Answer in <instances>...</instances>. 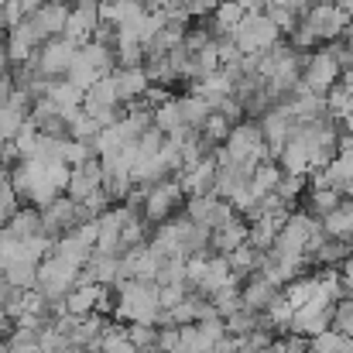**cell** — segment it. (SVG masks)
<instances>
[{"mask_svg": "<svg viewBox=\"0 0 353 353\" xmlns=\"http://www.w3.org/2000/svg\"><path fill=\"white\" fill-rule=\"evenodd\" d=\"M333 330L343 333V336H353V302L350 299L333 309Z\"/></svg>", "mask_w": 353, "mask_h": 353, "instance_id": "cell-50", "label": "cell"}, {"mask_svg": "<svg viewBox=\"0 0 353 353\" xmlns=\"http://www.w3.org/2000/svg\"><path fill=\"white\" fill-rule=\"evenodd\" d=\"M340 278H343V285L350 288V295H353V254L343 261V274H340Z\"/></svg>", "mask_w": 353, "mask_h": 353, "instance_id": "cell-55", "label": "cell"}, {"mask_svg": "<svg viewBox=\"0 0 353 353\" xmlns=\"http://www.w3.org/2000/svg\"><path fill=\"white\" fill-rule=\"evenodd\" d=\"M323 240H326L323 220H316V216H309V213H292V216L285 220V227H281L274 247H281V250L292 254V257L309 261V257L323 247Z\"/></svg>", "mask_w": 353, "mask_h": 353, "instance_id": "cell-3", "label": "cell"}, {"mask_svg": "<svg viewBox=\"0 0 353 353\" xmlns=\"http://www.w3.org/2000/svg\"><path fill=\"white\" fill-rule=\"evenodd\" d=\"M154 127L168 137V134H179V130H189L185 127V117H182V103H179V97H172L168 103H161V107H154Z\"/></svg>", "mask_w": 353, "mask_h": 353, "instance_id": "cell-34", "label": "cell"}, {"mask_svg": "<svg viewBox=\"0 0 353 353\" xmlns=\"http://www.w3.org/2000/svg\"><path fill=\"white\" fill-rule=\"evenodd\" d=\"M100 192H103V161H100V158H93V161L72 168V179H69L65 196H72L79 206H90L93 196H100Z\"/></svg>", "mask_w": 353, "mask_h": 353, "instance_id": "cell-13", "label": "cell"}, {"mask_svg": "<svg viewBox=\"0 0 353 353\" xmlns=\"http://www.w3.org/2000/svg\"><path fill=\"white\" fill-rule=\"evenodd\" d=\"M343 76V48H323V52H312L302 65V86L309 93H319L326 97L336 79Z\"/></svg>", "mask_w": 353, "mask_h": 353, "instance_id": "cell-4", "label": "cell"}, {"mask_svg": "<svg viewBox=\"0 0 353 353\" xmlns=\"http://www.w3.org/2000/svg\"><path fill=\"white\" fill-rule=\"evenodd\" d=\"M179 103H182V117H185V127H189V130H203V127H206V120L216 114V110H213V103H210V100H203V97H196V93L179 97Z\"/></svg>", "mask_w": 353, "mask_h": 353, "instance_id": "cell-32", "label": "cell"}, {"mask_svg": "<svg viewBox=\"0 0 353 353\" xmlns=\"http://www.w3.org/2000/svg\"><path fill=\"white\" fill-rule=\"evenodd\" d=\"M79 45H72L69 38H52L38 48V76L41 79H65L69 65L76 62Z\"/></svg>", "mask_w": 353, "mask_h": 353, "instance_id": "cell-10", "label": "cell"}, {"mask_svg": "<svg viewBox=\"0 0 353 353\" xmlns=\"http://www.w3.org/2000/svg\"><path fill=\"white\" fill-rule=\"evenodd\" d=\"M227 261H230V268H234L236 278H250V274H257V271H261V261H264V254H261L257 247L243 243V247H236Z\"/></svg>", "mask_w": 353, "mask_h": 353, "instance_id": "cell-37", "label": "cell"}, {"mask_svg": "<svg viewBox=\"0 0 353 353\" xmlns=\"http://www.w3.org/2000/svg\"><path fill=\"white\" fill-rule=\"evenodd\" d=\"M130 216V206H110L97 216L100 223V236H97V254H110V257H123V223Z\"/></svg>", "mask_w": 353, "mask_h": 353, "instance_id": "cell-12", "label": "cell"}, {"mask_svg": "<svg viewBox=\"0 0 353 353\" xmlns=\"http://www.w3.org/2000/svg\"><path fill=\"white\" fill-rule=\"evenodd\" d=\"M302 264H305L302 257H292V254H285L281 247H271V250L264 254V261H261V274H264L271 285H278V288L285 285V288H288L295 278H302V274H299Z\"/></svg>", "mask_w": 353, "mask_h": 353, "instance_id": "cell-16", "label": "cell"}, {"mask_svg": "<svg viewBox=\"0 0 353 353\" xmlns=\"http://www.w3.org/2000/svg\"><path fill=\"white\" fill-rule=\"evenodd\" d=\"M281 295H285V299H288L295 309H302V305H309V302H316V299L323 302V292H319V274L295 278V281H292V285H288ZM326 305H330V302H326Z\"/></svg>", "mask_w": 353, "mask_h": 353, "instance_id": "cell-30", "label": "cell"}, {"mask_svg": "<svg viewBox=\"0 0 353 353\" xmlns=\"http://www.w3.org/2000/svg\"><path fill=\"white\" fill-rule=\"evenodd\" d=\"M323 230H326V236H333V240L353 243V199L350 203L343 199V206L323 220Z\"/></svg>", "mask_w": 353, "mask_h": 353, "instance_id": "cell-31", "label": "cell"}, {"mask_svg": "<svg viewBox=\"0 0 353 353\" xmlns=\"http://www.w3.org/2000/svg\"><path fill=\"white\" fill-rule=\"evenodd\" d=\"M236 83L227 76V72H216V76H210V79H199L196 86H192V93L196 97H203V100H210L213 107L220 103V100H227V97H234Z\"/></svg>", "mask_w": 353, "mask_h": 353, "instance_id": "cell-29", "label": "cell"}, {"mask_svg": "<svg viewBox=\"0 0 353 353\" xmlns=\"http://www.w3.org/2000/svg\"><path fill=\"white\" fill-rule=\"evenodd\" d=\"M264 14L271 17V24H274L281 34H292V31L299 28V14H295V10H288V7H268Z\"/></svg>", "mask_w": 353, "mask_h": 353, "instance_id": "cell-47", "label": "cell"}, {"mask_svg": "<svg viewBox=\"0 0 353 353\" xmlns=\"http://www.w3.org/2000/svg\"><path fill=\"white\" fill-rule=\"evenodd\" d=\"M100 28V0H76L72 3V17H69V28L62 38H69L72 45H90L93 34Z\"/></svg>", "mask_w": 353, "mask_h": 353, "instance_id": "cell-14", "label": "cell"}, {"mask_svg": "<svg viewBox=\"0 0 353 353\" xmlns=\"http://www.w3.org/2000/svg\"><path fill=\"white\" fill-rule=\"evenodd\" d=\"M28 17H34V24L41 28V34L52 41V38H62V34H65L69 17H72V3H65V0H48L41 10H34V14H28Z\"/></svg>", "mask_w": 353, "mask_h": 353, "instance_id": "cell-22", "label": "cell"}, {"mask_svg": "<svg viewBox=\"0 0 353 353\" xmlns=\"http://www.w3.org/2000/svg\"><path fill=\"white\" fill-rule=\"evenodd\" d=\"M175 179H179V185H182V192L189 199L192 196H210L213 185H216V154L213 158H203L196 165H185Z\"/></svg>", "mask_w": 353, "mask_h": 353, "instance_id": "cell-17", "label": "cell"}, {"mask_svg": "<svg viewBox=\"0 0 353 353\" xmlns=\"http://www.w3.org/2000/svg\"><path fill=\"white\" fill-rule=\"evenodd\" d=\"M24 123H28V114H21L14 107H0V144H10Z\"/></svg>", "mask_w": 353, "mask_h": 353, "instance_id": "cell-45", "label": "cell"}, {"mask_svg": "<svg viewBox=\"0 0 353 353\" xmlns=\"http://www.w3.org/2000/svg\"><path fill=\"white\" fill-rule=\"evenodd\" d=\"M343 206V192L336 189V185H330V182H323L319 175H316V182H312V189L305 192V213L309 216H316V220H326L330 213H336Z\"/></svg>", "mask_w": 353, "mask_h": 353, "instance_id": "cell-21", "label": "cell"}, {"mask_svg": "<svg viewBox=\"0 0 353 353\" xmlns=\"http://www.w3.org/2000/svg\"><path fill=\"white\" fill-rule=\"evenodd\" d=\"M333 309L336 305H326V302H309L302 309H295V319H292V336H323L326 330H333Z\"/></svg>", "mask_w": 353, "mask_h": 353, "instance_id": "cell-15", "label": "cell"}, {"mask_svg": "<svg viewBox=\"0 0 353 353\" xmlns=\"http://www.w3.org/2000/svg\"><path fill=\"white\" fill-rule=\"evenodd\" d=\"M216 340H210L199 326H179V350L182 353H213Z\"/></svg>", "mask_w": 353, "mask_h": 353, "instance_id": "cell-41", "label": "cell"}, {"mask_svg": "<svg viewBox=\"0 0 353 353\" xmlns=\"http://www.w3.org/2000/svg\"><path fill=\"white\" fill-rule=\"evenodd\" d=\"M234 45L243 52V55H264L268 48H274L278 45V38H281V31L271 24V17L261 10V14H247L240 24L234 28Z\"/></svg>", "mask_w": 353, "mask_h": 353, "instance_id": "cell-6", "label": "cell"}, {"mask_svg": "<svg viewBox=\"0 0 353 353\" xmlns=\"http://www.w3.org/2000/svg\"><path fill=\"white\" fill-rule=\"evenodd\" d=\"M86 220H97V213H90L86 206H79L72 196H59V199H52L45 210H41V223H45V234L52 236V240H59V236L72 234L79 223H86Z\"/></svg>", "mask_w": 353, "mask_h": 353, "instance_id": "cell-7", "label": "cell"}, {"mask_svg": "<svg viewBox=\"0 0 353 353\" xmlns=\"http://www.w3.org/2000/svg\"><path fill=\"white\" fill-rule=\"evenodd\" d=\"M240 299H243V309H250V312H268L271 309V302L274 299H281V288L278 285H271L261 271L257 274H250L243 285H240Z\"/></svg>", "mask_w": 353, "mask_h": 353, "instance_id": "cell-19", "label": "cell"}, {"mask_svg": "<svg viewBox=\"0 0 353 353\" xmlns=\"http://www.w3.org/2000/svg\"><path fill=\"white\" fill-rule=\"evenodd\" d=\"M110 76H114V83H117V97H120V107H123V110L134 107V103H141V100L148 97V90H151V79H148L144 65H141V69H114Z\"/></svg>", "mask_w": 353, "mask_h": 353, "instance_id": "cell-20", "label": "cell"}, {"mask_svg": "<svg viewBox=\"0 0 353 353\" xmlns=\"http://www.w3.org/2000/svg\"><path fill=\"white\" fill-rule=\"evenodd\" d=\"M41 100L55 103V110L65 117V114H72V110H79L86 103V93L79 86H72L69 79H45V97Z\"/></svg>", "mask_w": 353, "mask_h": 353, "instance_id": "cell-23", "label": "cell"}, {"mask_svg": "<svg viewBox=\"0 0 353 353\" xmlns=\"http://www.w3.org/2000/svg\"><path fill=\"white\" fill-rule=\"evenodd\" d=\"M144 7H137L134 0H100V21H107V24H127L134 14H141Z\"/></svg>", "mask_w": 353, "mask_h": 353, "instance_id": "cell-39", "label": "cell"}, {"mask_svg": "<svg viewBox=\"0 0 353 353\" xmlns=\"http://www.w3.org/2000/svg\"><path fill=\"white\" fill-rule=\"evenodd\" d=\"M264 161H271L268 158V141L261 134V123H254V120L236 123L230 130V137H227V144L216 151V165H243L250 175Z\"/></svg>", "mask_w": 353, "mask_h": 353, "instance_id": "cell-1", "label": "cell"}, {"mask_svg": "<svg viewBox=\"0 0 353 353\" xmlns=\"http://www.w3.org/2000/svg\"><path fill=\"white\" fill-rule=\"evenodd\" d=\"M117 353H141V350H137V347H130V343H123Z\"/></svg>", "mask_w": 353, "mask_h": 353, "instance_id": "cell-59", "label": "cell"}, {"mask_svg": "<svg viewBox=\"0 0 353 353\" xmlns=\"http://www.w3.org/2000/svg\"><path fill=\"white\" fill-rule=\"evenodd\" d=\"M247 236H250V223H247L243 216H234L227 227L213 230V236H210V250H213L216 257H230L236 247L247 243Z\"/></svg>", "mask_w": 353, "mask_h": 353, "instance_id": "cell-24", "label": "cell"}, {"mask_svg": "<svg viewBox=\"0 0 353 353\" xmlns=\"http://www.w3.org/2000/svg\"><path fill=\"white\" fill-rule=\"evenodd\" d=\"M3 278H7L10 288H17V292H38V264H31V261H14V264H7Z\"/></svg>", "mask_w": 353, "mask_h": 353, "instance_id": "cell-35", "label": "cell"}, {"mask_svg": "<svg viewBox=\"0 0 353 353\" xmlns=\"http://www.w3.org/2000/svg\"><path fill=\"white\" fill-rule=\"evenodd\" d=\"M292 216V213H288ZM288 216H261V220H254L250 223V236H247V243L250 247H257L261 254H268L274 243H278V234H281V227H285V220Z\"/></svg>", "mask_w": 353, "mask_h": 353, "instance_id": "cell-26", "label": "cell"}, {"mask_svg": "<svg viewBox=\"0 0 353 353\" xmlns=\"http://www.w3.org/2000/svg\"><path fill=\"white\" fill-rule=\"evenodd\" d=\"M185 213H189V220L196 223V227H206L210 234L213 230H220V227H227L230 220L236 216V210L227 203V199H220V196H192L189 203H185Z\"/></svg>", "mask_w": 353, "mask_h": 353, "instance_id": "cell-9", "label": "cell"}, {"mask_svg": "<svg viewBox=\"0 0 353 353\" xmlns=\"http://www.w3.org/2000/svg\"><path fill=\"white\" fill-rule=\"evenodd\" d=\"M333 3H340V7H343V14L353 21V0H333Z\"/></svg>", "mask_w": 353, "mask_h": 353, "instance_id": "cell-58", "label": "cell"}, {"mask_svg": "<svg viewBox=\"0 0 353 353\" xmlns=\"http://www.w3.org/2000/svg\"><path fill=\"white\" fill-rule=\"evenodd\" d=\"M65 3H69V0H65Z\"/></svg>", "mask_w": 353, "mask_h": 353, "instance_id": "cell-60", "label": "cell"}, {"mask_svg": "<svg viewBox=\"0 0 353 353\" xmlns=\"http://www.w3.org/2000/svg\"><path fill=\"white\" fill-rule=\"evenodd\" d=\"M175 350H179V326L158 330V353H175Z\"/></svg>", "mask_w": 353, "mask_h": 353, "instance_id": "cell-51", "label": "cell"}, {"mask_svg": "<svg viewBox=\"0 0 353 353\" xmlns=\"http://www.w3.org/2000/svg\"><path fill=\"white\" fill-rule=\"evenodd\" d=\"M182 196H185V192H182L179 179H168V182H161V185H154V189H144V210H141L144 220H148V223H165V220H172Z\"/></svg>", "mask_w": 353, "mask_h": 353, "instance_id": "cell-11", "label": "cell"}, {"mask_svg": "<svg viewBox=\"0 0 353 353\" xmlns=\"http://www.w3.org/2000/svg\"><path fill=\"white\" fill-rule=\"evenodd\" d=\"M7 234H14L17 240H34V236H45V223H41V210L34 206H21L14 213V220L3 227Z\"/></svg>", "mask_w": 353, "mask_h": 353, "instance_id": "cell-28", "label": "cell"}, {"mask_svg": "<svg viewBox=\"0 0 353 353\" xmlns=\"http://www.w3.org/2000/svg\"><path fill=\"white\" fill-rule=\"evenodd\" d=\"M281 179H285L281 165H278V161H264V165H257V172L250 175V189H254L257 199H264V196H271V192L281 185Z\"/></svg>", "mask_w": 353, "mask_h": 353, "instance_id": "cell-33", "label": "cell"}, {"mask_svg": "<svg viewBox=\"0 0 353 353\" xmlns=\"http://www.w3.org/2000/svg\"><path fill=\"white\" fill-rule=\"evenodd\" d=\"M189 257H165L158 268L154 285H189Z\"/></svg>", "mask_w": 353, "mask_h": 353, "instance_id": "cell-42", "label": "cell"}, {"mask_svg": "<svg viewBox=\"0 0 353 353\" xmlns=\"http://www.w3.org/2000/svg\"><path fill=\"white\" fill-rule=\"evenodd\" d=\"M103 285H76L72 292H69V299H65V316H76V319H83V316H93V312H100V302H103Z\"/></svg>", "mask_w": 353, "mask_h": 353, "instance_id": "cell-25", "label": "cell"}, {"mask_svg": "<svg viewBox=\"0 0 353 353\" xmlns=\"http://www.w3.org/2000/svg\"><path fill=\"white\" fill-rule=\"evenodd\" d=\"M79 274H83V268H76V264H69V261H62V257H45L41 264H38V292L55 305V302H65L69 299V292L79 285Z\"/></svg>", "mask_w": 353, "mask_h": 353, "instance_id": "cell-5", "label": "cell"}, {"mask_svg": "<svg viewBox=\"0 0 353 353\" xmlns=\"http://www.w3.org/2000/svg\"><path fill=\"white\" fill-rule=\"evenodd\" d=\"M10 69H14V65H10V59H7V48L0 45V79H3V76H10Z\"/></svg>", "mask_w": 353, "mask_h": 353, "instance_id": "cell-56", "label": "cell"}, {"mask_svg": "<svg viewBox=\"0 0 353 353\" xmlns=\"http://www.w3.org/2000/svg\"><path fill=\"white\" fill-rule=\"evenodd\" d=\"M86 103H93V107H114V110H123V107H120L114 76H103L97 86H90V90H86Z\"/></svg>", "mask_w": 353, "mask_h": 353, "instance_id": "cell-40", "label": "cell"}, {"mask_svg": "<svg viewBox=\"0 0 353 353\" xmlns=\"http://www.w3.org/2000/svg\"><path fill=\"white\" fill-rule=\"evenodd\" d=\"M292 319H295V305H292L285 295L274 299L271 309L264 312V326H268L271 333H292Z\"/></svg>", "mask_w": 353, "mask_h": 353, "instance_id": "cell-36", "label": "cell"}, {"mask_svg": "<svg viewBox=\"0 0 353 353\" xmlns=\"http://www.w3.org/2000/svg\"><path fill=\"white\" fill-rule=\"evenodd\" d=\"M7 350L10 353H41L38 350V333H34V330H17V326H14V333L7 336Z\"/></svg>", "mask_w": 353, "mask_h": 353, "instance_id": "cell-46", "label": "cell"}, {"mask_svg": "<svg viewBox=\"0 0 353 353\" xmlns=\"http://www.w3.org/2000/svg\"><path fill=\"white\" fill-rule=\"evenodd\" d=\"M220 3H223V0H182V7H185L189 14H213Z\"/></svg>", "mask_w": 353, "mask_h": 353, "instance_id": "cell-52", "label": "cell"}, {"mask_svg": "<svg viewBox=\"0 0 353 353\" xmlns=\"http://www.w3.org/2000/svg\"><path fill=\"white\" fill-rule=\"evenodd\" d=\"M52 254H55V257H62V261H69V264H76V268H86V264H90V257H93V247L72 230V234H65V236H59V240H55Z\"/></svg>", "mask_w": 353, "mask_h": 353, "instance_id": "cell-27", "label": "cell"}, {"mask_svg": "<svg viewBox=\"0 0 353 353\" xmlns=\"http://www.w3.org/2000/svg\"><path fill=\"white\" fill-rule=\"evenodd\" d=\"M14 292H17V288H10V281L0 274V309H7V302L14 299Z\"/></svg>", "mask_w": 353, "mask_h": 353, "instance_id": "cell-54", "label": "cell"}, {"mask_svg": "<svg viewBox=\"0 0 353 353\" xmlns=\"http://www.w3.org/2000/svg\"><path fill=\"white\" fill-rule=\"evenodd\" d=\"M340 123H343V134H350V137H353V107L343 114V117H340Z\"/></svg>", "mask_w": 353, "mask_h": 353, "instance_id": "cell-57", "label": "cell"}, {"mask_svg": "<svg viewBox=\"0 0 353 353\" xmlns=\"http://www.w3.org/2000/svg\"><path fill=\"white\" fill-rule=\"evenodd\" d=\"M117 292V312L120 319L130 326V323H141V326H158V316H161V299H158V285L154 281H123Z\"/></svg>", "mask_w": 353, "mask_h": 353, "instance_id": "cell-2", "label": "cell"}, {"mask_svg": "<svg viewBox=\"0 0 353 353\" xmlns=\"http://www.w3.org/2000/svg\"><path fill=\"white\" fill-rule=\"evenodd\" d=\"M234 127H236V123L230 117H223V114H213V117L206 120V127H203L199 134H203V137H206L213 148H220V144H227V137H230V130H234Z\"/></svg>", "mask_w": 353, "mask_h": 353, "instance_id": "cell-44", "label": "cell"}, {"mask_svg": "<svg viewBox=\"0 0 353 353\" xmlns=\"http://www.w3.org/2000/svg\"><path fill=\"white\" fill-rule=\"evenodd\" d=\"M302 21L316 28L319 41L347 38V31H350V24H353L350 17L343 14V7H340V3H330V0H319L316 7H309V10L302 14Z\"/></svg>", "mask_w": 353, "mask_h": 353, "instance_id": "cell-8", "label": "cell"}, {"mask_svg": "<svg viewBox=\"0 0 353 353\" xmlns=\"http://www.w3.org/2000/svg\"><path fill=\"white\" fill-rule=\"evenodd\" d=\"M127 343L137 347L141 353H158V326L130 323V326H127Z\"/></svg>", "mask_w": 353, "mask_h": 353, "instance_id": "cell-43", "label": "cell"}, {"mask_svg": "<svg viewBox=\"0 0 353 353\" xmlns=\"http://www.w3.org/2000/svg\"><path fill=\"white\" fill-rule=\"evenodd\" d=\"M65 79H69L72 86H79L83 93H86V90H90V86H97V83H100L103 76L97 72V65H93V62H90V59L83 55V48H79V55H76V62L69 65V72H65Z\"/></svg>", "mask_w": 353, "mask_h": 353, "instance_id": "cell-38", "label": "cell"}, {"mask_svg": "<svg viewBox=\"0 0 353 353\" xmlns=\"http://www.w3.org/2000/svg\"><path fill=\"white\" fill-rule=\"evenodd\" d=\"M158 299H161V309H175L189 299V285H158Z\"/></svg>", "mask_w": 353, "mask_h": 353, "instance_id": "cell-49", "label": "cell"}, {"mask_svg": "<svg viewBox=\"0 0 353 353\" xmlns=\"http://www.w3.org/2000/svg\"><path fill=\"white\" fill-rule=\"evenodd\" d=\"M213 353H240V336H223V340H216V347H213Z\"/></svg>", "mask_w": 353, "mask_h": 353, "instance_id": "cell-53", "label": "cell"}, {"mask_svg": "<svg viewBox=\"0 0 353 353\" xmlns=\"http://www.w3.org/2000/svg\"><path fill=\"white\" fill-rule=\"evenodd\" d=\"M302 189H305V179H302V175H285V179H281V185L274 189V196H278L285 206H292V203L302 196Z\"/></svg>", "mask_w": 353, "mask_h": 353, "instance_id": "cell-48", "label": "cell"}, {"mask_svg": "<svg viewBox=\"0 0 353 353\" xmlns=\"http://www.w3.org/2000/svg\"><path fill=\"white\" fill-rule=\"evenodd\" d=\"M230 285H236V274H234V268H230V261L227 257H206L203 274L196 281V292L206 295V299H213L216 292H223Z\"/></svg>", "mask_w": 353, "mask_h": 353, "instance_id": "cell-18", "label": "cell"}]
</instances>
